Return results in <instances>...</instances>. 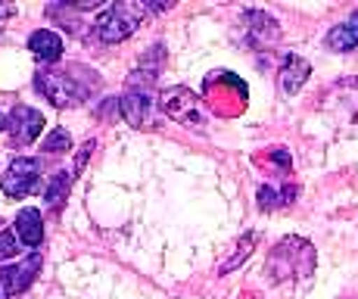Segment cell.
<instances>
[{"instance_id":"obj_13","label":"cell","mask_w":358,"mask_h":299,"mask_svg":"<svg viewBox=\"0 0 358 299\" xmlns=\"http://www.w3.org/2000/svg\"><path fill=\"white\" fill-rule=\"evenodd\" d=\"M16 234L25 246H38L44 240V221H41L38 209H22L16 215Z\"/></svg>"},{"instance_id":"obj_17","label":"cell","mask_w":358,"mask_h":299,"mask_svg":"<svg viewBox=\"0 0 358 299\" xmlns=\"http://www.w3.org/2000/svg\"><path fill=\"white\" fill-rule=\"evenodd\" d=\"M72 172H57V178L50 181V187H47V203H59V200L69 193V187H72Z\"/></svg>"},{"instance_id":"obj_9","label":"cell","mask_w":358,"mask_h":299,"mask_svg":"<svg viewBox=\"0 0 358 299\" xmlns=\"http://www.w3.org/2000/svg\"><path fill=\"white\" fill-rule=\"evenodd\" d=\"M308 75H312V66H308L302 57H296V53H290V57H284V66H280L278 72V88L284 97H293L296 90H299L302 85L308 81Z\"/></svg>"},{"instance_id":"obj_10","label":"cell","mask_w":358,"mask_h":299,"mask_svg":"<svg viewBox=\"0 0 358 299\" xmlns=\"http://www.w3.org/2000/svg\"><path fill=\"white\" fill-rule=\"evenodd\" d=\"M324 44H327V50H334V53H349V50H355V47H358V10L346 19V22L334 25V29L327 32Z\"/></svg>"},{"instance_id":"obj_15","label":"cell","mask_w":358,"mask_h":299,"mask_svg":"<svg viewBox=\"0 0 358 299\" xmlns=\"http://www.w3.org/2000/svg\"><path fill=\"white\" fill-rule=\"evenodd\" d=\"M256 243H259V234H256V231H250V234H246V237H243V240H240L237 253H234V256H231V259H228V262H224V265H222V268H218V271H222V274H228V271H234V268H237V265H240V262H246V259H250V253H252V246H256Z\"/></svg>"},{"instance_id":"obj_11","label":"cell","mask_w":358,"mask_h":299,"mask_svg":"<svg viewBox=\"0 0 358 299\" xmlns=\"http://www.w3.org/2000/svg\"><path fill=\"white\" fill-rule=\"evenodd\" d=\"M29 50L34 57L53 62V60L63 57V38L50 29H38V32H31V38H29Z\"/></svg>"},{"instance_id":"obj_3","label":"cell","mask_w":358,"mask_h":299,"mask_svg":"<svg viewBox=\"0 0 358 299\" xmlns=\"http://www.w3.org/2000/svg\"><path fill=\"white\" fill-rule=\"evenodd\" d=\"M34 88L53 103V106H78L85 100V88L75 81V75L59 72V69H44L34 78Z\"/></svg>"},{"instance_id":"obj_5","label":"cell","mask_w":358,"mask_h":299,"mask_svg":"<svg viewBox=\"0 0 358 299\" xmlns=\"http://www.w3.org/2000/svg\"><path fill=\"white\" fill-rule=\"evenodd\" d=\"M41 184V162L38 159H13L10 169H6V175L0 178V187H3L6 197L13 200H22L29 197V193L38 190Z\"/></svg>"},{"instance_id":"obj_19","label":"cell","mask_w":358,"mask_h":299,"mask_svg":"<svg viewBox=\"0 0 358 299\" xmlns=\"http://www.w3.org/2000/svg\"><path fill=\"white\" fill-rule=\"evenodd\" d=\"M10 16H16V6H13V4H0V19H10Z\"/></svg>"},{"instance_id":"obj_4","label":"cell","mask_w":358,"mask_h":299,"mask_svg":"<svg viewBox=\"0 0 358 299\" xmlns=\"http://www.w3.org/2000/svg\"><path fill=\"white\" fill-rule=\"evenodd\" d=\"M159 106H162V113L169 116V119L187 125V128H190V125H194V128L206 125L203 106H199V97L190 88H169V90H162Z\"/></svg>"},{"instance_id":"obj_8","label":"cell","mask_w":358,"mask_h":299,"mask_svg":"<svg viewBox=\"0 0 358 299\" xmlns=\"http://www.w3.org/2000/svg\"><path fill=\"white\" fill-rule=\"evenodd\" d=\"M243 29H246V44L262 50V47H271L274 41L280 38V29L268 13H259V10H250L243 13Z\"/></svg>"},{"instance_id":"obj_14","label":"cell","mask_w":358,"mask_h":299,"mask_svg":"<svg viewBox=\"0 0 358 299\" xmlns=\"http://www.w3.org/2000/svg\"><path fill=\"white\" fill-rule=\"evenodd\" d=\"M296 197V187H259V209H278V206H290Z\"/></svg>"},{"instance_id":"obj_7","label":"cell","mask_w":358,"mask_h":299,"mask_svg":"<svg viewBox=\"0 0 358 299\" xmlns=\"http://www.w3.org/2000/svg\"><path fill=\"white\" fill-rule=\"evenodd\" d=\"M6 128H10V141L19 144V147H25V144H31L34 137L41 134V128H44V116L31 106H16L10 113V119H6Z\"/></svg>"},{"instance_id":"obj_16","label":"cell","mask_w":358,"mask_h":299,"mask_svg":"<svg viewBox=\"0 0 358 299\" xmlns=\"http://www.w3.org/2000/svg\"><path fill=\"white\" fill-rule=\"evenodd\" d=\"M69 147H72V134H69L66 128H53L50 134L44 137V144H41L44 153H66Z\"/></svg>"},{"instance_id":"obj_18","label":"cell","mask_w":358,"mask_h":299,"mask_svg":"<svg viewBox=\"0 0 358 299\" xmlns=\"http://www.w3.org/2000/svg\"><path fill=\"white\" fill-rule=\"evenodd\" d=\"M10 256H16V234L3 231L0 234V259H10Z\"/></svg>"},{"instance_id":"obj_1","label":"cell","mask_w":358,"mask_h":299,"mask_svg":"<svg viewBox=\"0 0 358 299\" xmlns=\"http://www.w3.org/2000/svg\"><path fill=\"white\" fill-rule=\"evenodd\" d=\"M274 284H284L290 277H312L315 271V246L302 237H284L271 249L265 262Z\"/></svg>"},{"instance_id":"obj_2","label":"cell","mask_w":358,"mask_h":299,"mask_svg":"<svg viewBox=\"0 0 358 299\" xmlns=\"http://www.w3.org/2000/svg\"><path fill=\"white\" fill-rule=\"evenodd\" d=\"M147 13H150L147 4H113L97 19L94 32H97V38L103 41V44H119V41L131 38V34L141 29V22L147 19Z\"/></svg>"},{"instance_id":"obj_6","label":"cell","mask_w":358,"mask_h":299,"mask_svg":"<svg viewBox=\"0 0 358 299\" xmlns=\"http://www.w3.org/2000/svg\"><path fill=\"white\" fill-rule=\"evenodd\" d=\"M41 253H31L25 262H19V265H6V268H0V287L6 290L10 296H16V293H25V290L34 284V277H38V271H41Z\"/></svg>"},{"instance_id":"obj_12","label":"cell","mask_w":358,"mask_h":299,"mask_svg":"<svg viewBox=\"0 0 358 299\" xmlns=\"http://www.w3.org/2000/svg\"><path fill=\"white\" fill-rule=\"evenodd\" d=\"M122 116L134 125V128H141V125H150V97L147 90H128L125 97H122Z\"/></svg>"},{"instance_id":"obj_20","label":"cell","mask_w":358,"mask_h":299,"mask_svg":"<svg viewBox=\"0 0 358 299\" xmlns=\"http://www.w3.org/2000/svg\"><path fill=\"white\" fill-rule=\"evenodd\" d=\"M6 128V119H3V113H0V131H3Z\"/></svg>"}]
</instances>
